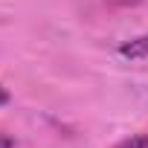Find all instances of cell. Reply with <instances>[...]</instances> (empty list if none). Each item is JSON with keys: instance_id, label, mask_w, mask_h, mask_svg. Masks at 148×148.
I'll list each match as a JSON object with an SVG mask.
<instances>
[{"instance_id": "cell-3", "label": "cell", "mask_w": 148, "mask_h": 148, "mask_svg": "<svg viewBox=\"0 0 148 148\" xmlns=\"http://www.w3.org/2000/svg\"><path fill=\"white\" fill-rule=\"evenodd\" d=\"M0 148H15V142H12L9 136H3V134H0Z\"/></svg>"}, {"instance_id": "cell-2", "label": "cell", "mask_w": 148, "mask_h": 148, "mask_svg": "<svg viewBox=\"0 0 148 148\" xmlns=\"http://www.w3.org/2000/svg\"><path fill=\"white\" fill-rule=\"evenodd\" d=\"M116 148H148V136H131V139L119 142Z\"/></svg>"}, {"instance_id": "cell-1", "label": "cell", "mask_w": 148, "mask_h": 148, "mask_svg": "<svg viewBox=\"0 0 148 148\" xmlns=\"http://www.w3.org/2000/svg\"><path fill=\"white\" fill-rule=\"evenodd\" d=\"M122 55H128V58H145L148 55V35H142V38H134V41H128V44H122V49H119Z\"/></svg>"}, {"instance_id": "cell-4", "label": "cell", "mask_w": 148, "mask_h": 148, "mask_svg": "<svg viewBox=\"0 0 148 148\" xmlns=\"http://www.w3.org/2000/svg\"><path fill=\"white\" fill-rule=\"evenodd\" d=\"M6 102H9V90L0 84V105H6Z\"/></svg>"}]
</instances>
